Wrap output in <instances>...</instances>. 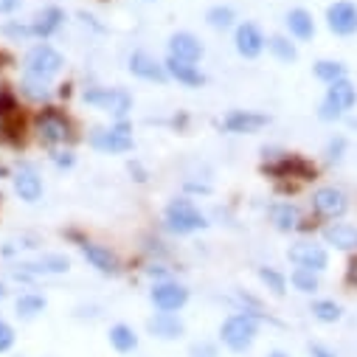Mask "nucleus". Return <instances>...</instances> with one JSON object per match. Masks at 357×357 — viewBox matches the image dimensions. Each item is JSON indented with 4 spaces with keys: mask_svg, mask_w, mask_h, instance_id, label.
<instances>
[{
    "mask_svg": "<svg viewBox=\"0 0 357 357\" xmlns=\"http://www.w3.org/2000/svg\"><path fill=\"white\" fill-rule=\"evenodd\" d=\"M82 256L91 261V267H96V271L105 273V276H116V273L121 271L119 256H116L107 245H99V242H82Z\"/></svg>",
    "mask_w": 357,
    "mask_h": 357,
    "instance_id": "6ab92c4d",
    "label": "nucleus"
},
{
    "mask_svg": "<svg viewBox=\"0 0 357 357\" xmlns=\"http://www.w3.org/2000/svg\"><path fill=\"white\" fill-rule=\"evenodd\" d=\"M354 105H357V87L346 76L340 82L326 84V96H324V102L318 107V119L321 121H340Z\"/></svg>",
    "mask_w": 357,
    "mask_h": 357,
    "instance_id": "7ed1b4c3",
    "label": "nucleus"
},
{
    "mask_svg": "<svg viewBox=\"0 0 357 357\" xmlns=\"http://www.w3.org/2000/svg\"><path fill=\"white\" fill-rule=\"evenodd\" d=\"M62 23H65V12H62L59 6H45V9L37 12V17L31 20V31H34V37L48 40L51 34H56V31L62 29Z\"/></svg>",
    "mask_w": 357,
    "mask_h": 357,
    "instance_id": "393cba45",
    "label": "nucleus"
},
{
    "mask_svg": "<svg viewBox=\"0 0 357 357\" xmlns=\"http://www.w3.org/2000/svg\"><path fill=\"white\" fill-rule=\"evenodd\" d=\"M234 48H236V54L242 59H256L267 48V37H264V31L256 23L245 20V23H239L234 29Z\"/></svg>",
    "mask_w": 357,
    "mask_h": 357,
    "instance_id": "f8f14e48",
    "label": "nucleus"
},
{
    "mask_svg": "<svg viewBox=\"0 0 357 357\" xmlns=\"http://www.w3.org/2000/svg\"><path fill=\"white\" fill-rule=\"evenodd\" d=\"M163 222L172 234L177 236H186V234H195V231H203L208 222H206V214L195 206V200L189 197H174L169 200L166 211H163Z\"/></svg>",
    "mask_w": 357,
    "mask_h": 357,
    "instance_id": "f03ea898",
    "label": "nucleus"
},
{
    "mask_svg": "<svg viewBox=\"0 0 357 357\" xmlns=\"http://www.w3.org/2000/svg\"><path fill=\"white\" fill-rule=\"evenodd\" d=\"M312 73H315L318 82L332 84V82L346 79V76H349V68H346L340 59H318V62L312 65Z\"/></svg>",
    "mask_w": 357,
    "mask_h": 357,
    "instance_id": "bb28decb",
    "label": "nucleus"
},
{
    "mask_svg": "<svg viewBox=\"0 0 357 357\" xmlns=\"http://www.w3.org/2000/svg\"><path fill=\"white\" fill-rule=\"evenodd\" d=\"M15 310H17V318H23V321H34L37 315H43V310H45V298L37 296V293H23V296L15 301Z\"/></svg>",
    "mask_w": 357,
    "mask_h": 357,
    "instance_id": "7c9ffc66",
    "label": "nucleus"
},
{
    "mask_svg": "<svg viewBox=\"0 0 357 357\" xmlns=\"http://www.w3.org/2000/svg\"><path fill=\"white\" fill-rule=\"evenodd\" d=\"M149 301L158 312H177L189 304V290L177 282H158L149 290Z\"/></svg>",
    "mask_w": 357,
    "mask_h": 357,
    "instance_id": "9d476101",
    "label": "nucleus"
},
{
    "mask_svg": "<svg viewBox=\"0 0 357 357\" xmlns=\"http://www.w3.org/2000/svg\"><path fill=\"white\" fill-rule=\"evenodd\" d=\"M321 239H324V245H329L335 250H343V253L357 250V228L349 225V222H340V220L326 222L321 228Z\"/></svg>",
    "mask_w": 357,
    "mask_h": 357,
    "instance_id": "a211bd4d",
    "label": "nucleus"
},
{
    "mask_svg": "<svg viewBox=\"0 0 357 357\" xmlns=\"http://www.w3.org/2000/svg\"><path fill=\"white\" fill-rule=\"evenodd\" d=\"M346 138L343 135H335V138H329L326 141V149H324V155H326V160L329 163H340L343 160V155H346Z\"/></svg>",
    "mask_w": 357,
    "mask_h": 357,
    "instance_id": "f704fd0d",
    "label": "nucleus"
},
{
    "mask_svg": "<svg viewBox=\"0 0 357 357\" xmlns=\"http://www.w3.org/2000/svg\"><path fill=\"white\" fill-rule=\"evenodd\" d=\"M273 177H293V181H315V166L301 155H282L276 163L264 166Z\"/></svg>",
    "mask_w": 357,
    "mask_h": 357,
    "instance_id": "2eb2a0df",
    "label": "nucleus"
},
{
    "mask_svg": "<svg viewBox=\"0 0 357 357\" xmlns=\"http://www.w3.org/2000/svg\"><path fill=\"white\" fill-rule=\"evenodd\" d=\"M110 346L116 349V351H121V354H130V351H135L138 349V335H135V329L132 326H127V324H116V326H110Z\"/></svg>",
    "mask_w": 357,
    "mask_h": 357,
    "instance_id": "cd10ccee",
    "label": "nucleus"
},
{
    "mask_svg": "<svg viewBox=\"0 0 357 357\" xmlns=\"http://www.w3.org/2000/svg\"><path fill=\"white\" fill-rule=\"evenodd\" d=\"M256 337H259V318L250 315V312H234L220 326L222 346L236 351V354H245L256 343Z\"/></svg>",
    "mask_w": 357,
    "mask_h": 357,
    "instance_id": "f257e3e1",
    "label": "nucleus"
},
{
    "mask_svg": "<svg viewBox=\"0 0 357 357\" xmlns=\"http://www.w3.org/2000/svg\"><path fill=\"white\" fill-rule=\"evenodd\" d=\"M127 68H130L132 76H138V79H144V82H158V84L169 82L166 65H163L160 59H155L152 54H146V51H135V54L130 56Z\"/></svg>",
    "mask_w": 357,
    "mask_h": 357,
    "instance_id": "f3484780",
    "label": "nucleus"
},
{
    "mask_svg": "<svg viewBox=\"0 0 357 357\" xmlns=\"http://www.w3.org/2000/svg\"><path fill=\"white\" fill-rule=\"evenodd\" d=\"M324 20L335 37H354L357 34V6L351 0H335V3H329Z\"/></svg>",
    "mask_w": 357,
    "mask_h": 357,
    "instance_id": "6e6552de",
    "label": "nucleus"
},
{
    "mask_svg": "<svg viewBox=\"0 0 357 357\" xmlns=\"http://www.w3.org/2000/svg\"><path fill=\"white\" fill-rule=\"evenodd\" d=\"M84 105H91L119 121L127 119V113L132 110V96L124 87H93V91H84Z\"/></svg>",
    "mask_w": 357,
    "mask_h": 357,
    "instance_id": "20e7f679",
    "label": "nucleus"
},
{
    "mask_svg": "<svg viewBox=\"0 0 357 357\" xmlns=\"http://www.w3.org/2000/svg\"><path fill=\"white\" fill-rule=\"evenodd\" d=\"M6 298V284H0V301Z\"/></svg>",
    "mask_w": 357,
    "mask_h": 357,
    "instance_id": "c03bdc74",
    "label": "nucleus"
},
{
    "mask_svg": "<svg viewBox=\"0 0 357 357\" xmlns=\"http://www.w3.org/2000/svg\"><path fill=\"white\" fill-rule=\"evenodd\" d=\"M20 93L29 99V102H48L54 96L51 84L45 79H37V76H23L20 82Z\"/></svg>",
    "mask_w": 357,
    "mask_h": 357,
    "instance_id": "c85d7f7f",
    "label": "nucleus"
},
{
    "mask_svg": "<svg viewBox=\"0 0 357 357\" xmlns=\"http://www.w3.org/2000/svg\"><path fill=\"white\" fill-rule=\"evenodd\" d=\"M321 273H315V271H307V267H296V271L290 273V284L298 290V293H304V296H315L318 290H321V279H318Z\"/></svg>",
    "mask_w": 357,
    "mask_h": 357,
    "instance_id": "c756f323",
    "label": "nucleus"
},
{
    "mask_svg": "<svg viewBox=\"0 0 357 357\" xmlns=\"http://www.w3.org/2000/svg\"><path fill=\"white\" fill-rule=\"evenodd\" d=\"M346 282H349L351 287H357V256H354V259H349V267H346Z\"/></svg>",
    "mask_w": 357,
    "mask_h": 357,
    "instance_id": "a19ab883",
    "label": "nucleus"
},
{
    "mask_svg": "<svg viewBox=\"0 0 357 357\" xmlns=\"http://www.w3.org/2000/svg\"><path fill=\"white\" fill-rule=\"evenodd\" d=\"M267 124H271V116L256 113V110H231L222 119V127L234 135H253V132L264 130Z\"/></svg>",
    "mask_w": 357,
    "mask_h": 357,
    "instance_id": "dca6fc26",
    "label": "nucleus"
},
{
    "mask_svg": "<svg viewBox=\"0 0 357 357\" xmlns=\"http://www.w3.org/2000/svg\"><path fill=\"white\" fill-rule=\"evenodd\" d=\"M12 189L23 203H40L43 200V177L31 163H20L12 172Z\"/></svg>",
    "mask_w": 357,
    "mask_h": 357,
    "instance_id": "9b49d317",
    "label": "nucleus"
},
{
    "mask_svg": "<svg viewBox=\"0 0 357 357\" xmlns=\"http://www.w3.org/2000/svg\"><path fill=\"white\" fill-rule=\"evenodd\" d=\"M91 146L105 155H124L132 149V130L124 121H119L116 127H107V130H93Z\"/></svg>",
    "mask_w": 357,
    "mask_h": 357,
    "instance_id": "0eeeda50",
    "label": "nucleus"
},
{
    "mask_svg": "<svg viewBox=\"0 0 357 357\" xmlns=\"http://www.w3.org/2000/svg\"><path fill=\"white\" fill-rule=\"evenodd\" d=\"M20 3H23V0H0V15H12V12H17Z\"/></svg>",
    "mask_w": 357,
    "mask_h": 357,
    "instance_id": "79ce46f5",
    "label": "nucleus"
},
{
    "mask_svg": "<svg viewBox=\"0 0 357 357\" xmlns=\"http://www.w3.org/2000/svg\"><path fill=\"white\" fill-rule=\"evenodd\" d=\"M267 217H271V225L282 234H290V231H298L301 228V208L296 203H273L267 208Z\"/></svg>",
    "mask_w": 357,
    "mask_h": 357,
    "instance_id": "4be33fe9",
    "label": "nucleus"
},
{
    "mask_svg": "<svg viewBox=\"0 0 357 357\" xmlns=\"http://www.w3.org/2000/svg\"><path fill=\"white\" fill-rule=\"evenodd\" d=\"M310 312H312V318L321 321V324H337V321L343 318V307H340L337 301H332V298H318V301H312Z\"/></svg>",
    "mask_w": 357,
    "mask_h": 357,
    "instance_id": "2f4dec72",
    "label": "nucleus"
},
{
    "mask_svg": "<svg viewBox=\"0 0 357 357\" xmlns=\"http://www.w3.org/2000/svg\"><path fill=\"white\" fill-rule=\"evenodd\" d=\"M37 135L45 144H65V141L73 138V127H70V121H68L65 113L48 107V110H43L37 116Z\"/></svg>",
    "mask_w": 357,
    "mask_h": 357,
    "instance_id": "1a4fd4ad",
    "label": "nucleus"
},
{
    "mask_svg": "<svg viewBox=\"0 0 357 357\" xmlns=\"http://www.w3.org/2000/svg\"><path fill=\"white\" fill-rule=\"evenodd\" d=\"M267 51H271V56L276 62H284V65H293L298 59V45L293 43V37L287 34H273L267 37Z\"/></svg>",
    "mask_w": 357,
    "mask_h": 357,
    "instance_id": "a878e982",
    "label": "nucleus"
},
{
    "mask_svg": "<svg viewBox=\"0 0 357 357\" xmlns=\"http://www.w3.org/2000/svg\"><path fill=\"white\" fill-rule=\"evenodd\" d=\"M166 51H169L172 59L189 62V65H197V62L203 59V54H206L200 37H195L192 31H174V34L169 37V43H166Z\"/></svg>",
    "mask_w": 357,
    "mask_h": 357,
    "instance_id": "4468645a",
    "label": "nucleus"
},
{
    "mask_svg": "<svg viewBox=\"0 0 357 357\" xmlns=\"http://www.w3.org/2000/svg\"><path fill=\"white\" fill-rule=\"evenodd\" d=\"M146 332L158 340H177L186 335V324L181 315L174 312H155L149 321H146Z\"/></svg>",
    "mask_w": 357,
    "mask_h": 357,
    "instance_id": "aec40b11",
    "label": "nucleus"
},
{
    "mask_svg": "<svg viewBox=\"0 0 357 357\" xmlns=\"http://www.w3.org/2000/svg\"><path fill=\"white\" fill-rule=\"evenodd\" d=\"M166 73L169 79H174L177 84H183V87H203L206 84V73L197 68V65H189V62H177L172 56H166Z\"/></svg>",
    "mask_w": 357,
    "mask_h": 357,
    "instance_id": "5701e85b",
    "label": "nucleus"
},
{
    "mask_svg": "<svg viewBox=\"0 0 357 357\" xmlns=\"http://www.w3.org/2000/svg\"><path fill=\"white\" fill-rule=\"evenodd\" d=\"M267 357H290V354H287V351H282V349H273V351L267 354Z\"/></svg>",
    "mask_w": 357,
    "mask_h": 357,
    "instance_id": "37998d69",
    "label": "nucleus"
},
{
    "mask_svg": "<svg viewBox=\"0 0 357 357\" xmlns=\"http://www.w3.org/2000/svg\"><path fill=\"white\" fill-rule=\"evenodd\" d=\"M310 354H312V357H337V351H332V349L324 346V343H310Z\"/></svg>",
    "mask_w": 357,
    "mask_h": 357,
    "instance_id": "ea45409f",
    "label": "nucleus"
},
{
    "mask_svg": "<svg viewBox=\"0 0 357 357\" xmlns=\"http://www.w3.org/2000/svg\"><path fill=\"white\" fill-rule=\"evenodd\" d=\"M206 23L214 29V31H228V29H234L236 26V12L231 9V6H211L208 12H206Z\"/></svg>",
    "mask_w": 357,
    "mask_h": 357,
    "instance_id": "473e14b6",
    "label": "nucleus"
},
{
    "mask_svg": "<svg viewBox=\"0 0 357 357\" xmlns=\"http://www.w3.org/2000/svg\"><path fill=\"white\" fill-rule=\"evenodd\" d=\"M189 357H220V351H217L214 343H208V340H197V343H192Z\"/></svg>",
    "mask_w": 357,
    "mask_h": 357,
    "instance_id": "4c0bfd02",
    "label": "nucleus"
},
{
    "mask_svg": "<svg viewBox=\"0 0 357 357\" xmlns=\"http://www.w3.org/2000/svg\"><path fill=\"white\" fill-rule=\"evenodd\" d=\"M146 3H152V0H146Z\"/></svg>",
    "mask_w": 357,
    "mask_h": 357,
    "instance_id": "a18cd8bd",
    "label": "nucleus"
},
{
    "mask_svg": "<svg viewBox=\"0 0 357 357\" xmlns=\"http://www.w3.org/2000/svg\"><path fill=\"white\" fill-rule=\"evenodd\" d=\"M310 206H312L315 217L332 222V220H340V217L349 211V197H346V192L337 189V186H321V189L312 192Z\"/></svg>",
    "mask_w": 357,
    "mask_h": 357,
    "instance_id": "423d86ee",
    "label": "nucleus"
},
{
    "mask_svg": "<svg viewBox=\"0 0 357 357\" xmlns=\"http://www.w3.org/2000/svg\"><path fill=\"white\" fill-rule=\"evenodd\" d=\"M284 26H287V37H293L298 43H310L315 37V31H318L312 12H307L301 6H296V9H290L284 15Z\"/></svg>",
    "mask_w": 357,
    "mask_h": 357,
    "instance_id": "412c9836",
    "label": "nucleus"
},
{
    "mask_svg": "<svg viewBox=\"0 0 357 357\" xmlns=\"http://www.w3.org/2000/svg\"><path fill=\"white\" fill-rule=\"evenodd\" d=\"M259 282L271 290L273 296H284L287 293V276L279 273L276 267H259Z\"/></svg>",
    "mask_w": 357,
    "mask_h": 357,
    "instance_id": "72a5a7b5",
    "label": "nucleus"
},
{
    "mask_svg": "<svg viewBox=\"0 0 357 357\" xmlns=\"http://www.w3.org/2000/svg\"><path fill=\"white\" fill-rule=\"evenodd\" d=\"M3 31L6 37H12V40H31L34 37V31H31V23H17V20H9V23H3Z\"/></svg>",
    "mask_w": 357,
    "mask_h": 357,
    "instance_id": "c9c22d12",
    "label": "nucleus"
},
{
    "mask_svg": "<svg viewBox=\"0 0 357 357\" xmlns=\"http://www.w3.org/2000/svg\"><path fill=\"white\" fill-rule=\"evenodd\" d=\"M287 259L296 267H307V271H315V273H324L329 267V250L324 245H315V242H296V245H290Z\"/></svg>",
    "mask_w": 357,
    "mask_h": 357,
    "instance_id": "ddd939ff",
    "label": "nucleus"
},
{
    "mask_svg": "<svg viewBox=\"0 0 357 357\" xmlns=\"http://www.w3.org/2000/svg\"><path fill=\"white\" fill-rule=\"evenodd\" d=\"M15 337H17V335H15L12 324L0 318V354H3V351H9V349L15 346Z\"/></svg>",
    "mask_w": 357,
    "mask_h": 357,
    "instance_id": "e433bc0d",
    "label": "nucleus"
},
{
    "mask_svg": "<svg viewBox=\"0 0 357 357\" xmlns=\"http://www.w3.org/2000/svg\"><path fill=\"white\" fill-rule=\"evenodd\" d=\"M62 68H65V56L48 43H37L34 48H29V54L23 59L26 76H37V79H45V82H51Z\"/></svg>",
    "mask_w": 357,
    "mask_h": 357,
    "instance_id": "39448f33",
    "label": "nucleus"
},
{
    "mask_svg": "<svg viewBox=\"0 0 357 357\" xmlns=\"http://www.w3.org/2000/svg\"><path fill=\"white\" fill-rule=\"evenodd\" d=\"M51 158H54V163H56L59 169H70V166L76 163V158H73V152H70V149H65V152H54Z\"/></svg>",
    "mask_w": 357,
    "mask_h": 357,
    "instance_id": "58836bf2",
    "label": "nucleus"
},
{
    "mask_svg": "<svg viewBox=\"0 0 357 357\" xmlns=\"http://www.w3.org/2000/svg\"><path fill=\"white\" fill-rule=\"evenodd\" d=\"M23 271L31 276H56V273H68L70 271V259L59 256V253H45L34 261H26Z\"/></svg>",
    "mask_w": 357,
    "mask_h": 357,
    "instance_id": "b1692460",
    "label": "nucleus"
}]
</instances>
